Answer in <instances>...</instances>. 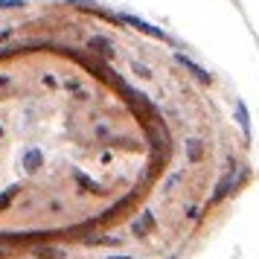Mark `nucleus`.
Listing matches in <instances>:
<instances>
[{"instance_id":"1","label":"nucleus","mask_w":259,"mask_h":259,"mask_svg":"<svg viewBox=\"0 0 259 259\" xmlns=\"http://www.w3.org/2000/svg\"><path fill=\"white\" fill-rule=\"evenodd\" d=\"M250 169L239 94L172 32L0 0V259H184Z\"/></svg>"}]
</instances>
